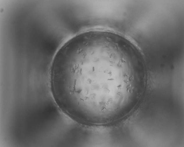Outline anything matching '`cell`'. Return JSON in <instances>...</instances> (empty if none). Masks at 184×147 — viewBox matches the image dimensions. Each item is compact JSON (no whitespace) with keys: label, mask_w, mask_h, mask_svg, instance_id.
Instances as JSON below:
<instances>
[{"label":"cell","mask_w":184,"mask_h":147,"mask_svg":"<svg viewBox=\"0 0 184 147\" xmlns=\"http://www.w3.org/2000/svg\"><path fill=\"white\" fill-rule=\"evenodd\" d=\"M59 78L71 102L93 110L107 109L116 104L118 79L128 80L124 61L112 51L92 48L75 54L61 62Z\"/></svg>","instance_id":"6da1fadb"}]
</instances>
